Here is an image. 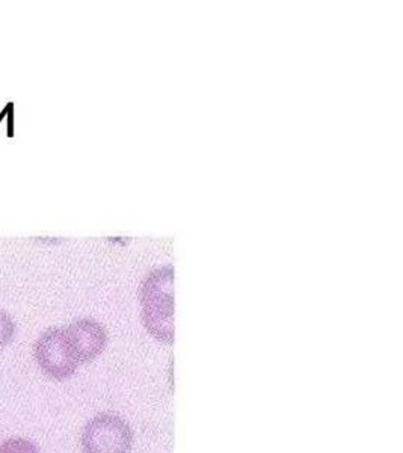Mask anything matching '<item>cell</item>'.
Here are the masks:
<instances>
[{"instance_id": "cell-1", "label": "cell", "mask_w": 403, "mask_h": 453, "mask_svg": "<svg viewBox=\"0 0 403 453\" xmlns=\"http://www.w3.org/2000/svg\"><path fill=\"white\" fill-rule=\"evenodd\" d=\"M142 319L151 335L163 343L174 340V299H172V271L157 269L145 280L141 292Z\"/></svg>"}, {"instance_id": "cell-2", "label": "cell", "mask_w": 403, "mask_h": 453, "mask_svg": "<svg viewBox=\"0 0 403 453\" xmlns=\"http://www.w3.org/2000/svg\"><path fill=\"white\" fill-rule=\"evenodd\" d=\"M133 431L129 423L115 414H99L91 418L82 434L85 453H129Z\"/></svg>"}, {"instance_id": "cell-3", "label": "cell", "mask_w": 403, "mask_h": 453, "mask_svg": "<svg viewBox=\"0 0 403 453\" xmlns=\"http://www.w3.org/2000/svg\"><path fill=\"white\" fill-rule=\"evenodd\" d=\"M38 366L47 376L57 381H65L78 371L79 363L72 354L65 328H49L44 331L34 348Z\"/></svg>"}, {"instance_id": "cell-4", "label": "cell", "mask_w": 403, "mask_h": 453, "mask_svg": "<svg viewBox=\"0 0 403 453\" xmlns=\"http://www.w3.org/2000/svg\"><path fill=\"white\" fill-rule=\"evenodd\" d=\"M65 333L79 365L95 360L103 352L108 343L106 330L97 320H74L65 328Z\"/></svg>"}, {"instance_id": "cell-5", "label": "cell", "mask_w": 403, "mask_h": 453, "mask_svg": "<svg viewBox=\"0 0 403 453\" xmlns=\"http://www.w3.org/2000/svg\"><path fill=\"white\" fill-rule=\"evenodd\" d=\"M0 453H40L35 443L27 438H10L0 443Z\"/></svg>"}, {"instance_id": "cell-6", "label": "cell", "mask_w": 403, "mask_h": 453, "mask_svg": "<svg viewBox=\"0 0 403 453\" xmlns=\"http://www.w3.org/2000/svg\"><path fill=\"white\" fill-rule=\"evenodd\" d=\"M16 335V324L10 314L0 309V349L5 348Z\"/></svg>"}]
</instances>
